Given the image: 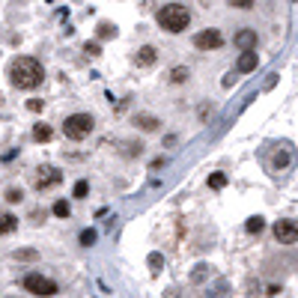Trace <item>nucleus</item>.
I'll return each instance as SVG.
<instances>
[{
  "mask_svg": "<svg viewBox=\"0 0 298 298\" xmlns=\"http://www.w3.org/2000/svg\"><path fill=\"white\" fill-rule=\"evenodd\" d=\"M42 78H45V72H42V66L36 63L33 57H18V60H12V66H9V81H12L18 89L39 87Z\"/></svg>",
  "mask_w": 298,
  "mask_h": 298,
  "instance_id": "1",
  "label": "nucleus"
},
{
  "mask_svg": "<svg viewBox=\"0 0 298 298\" xmlns=\"http://www.w3.org/2000/svg\"><path fill=\"white\" fill-rule=\"evenodd\" d=\"M191 21V12L182 6V3H170V6H161L158 12V24L167 30V33H182Z\"/></svg>",
  "mask_w": 298,
  "mask_h": 298,
  "instance_id": "2",
  "label": "nucleus"
},
{
  "mask_svg": "<svg viewBox=\"0 0 298 298\" xmlns=\"http://www.w3.org/2000/svg\"><path fill=\"white\" fill-rule=\"evenodd\" d=\"M93 117L89 113H72L66 117V123H63V131H66V137L69 141H84L89 131H93Z\"/></svg>",
  "mask_w": 298,
  "mask_h": 298,
  "instance_id": "3",
  "label": "nucleus"
},
{
  "mask_svg": "<svg viewBox=\"0 0 298 298\" xmlns=\"http://www.w3.org/2000/svg\"><path fill=\"white\" fill-rule=\"evenodd\" d=\"M24 289H30L33 295H57V283L42 278V274H27L24 278Z\"/></svg>",
  "mask_w": 298,
  "mask_h": 298,
  "instance_id": "4",
  "label": "nucleus"
},
{
  "mask_svg": "<svg viewBox=\"0 0 298 298\" xmlns=\"http://www.w3.org/2000/svg\"><path fill=\"white\" fill-rule=\"evenodd\" d=\"M194 45L200 51H215V48L224 45V36H221V30H203V33L194 36Z\"/></svg>",
  "mask_w": 298,
  "mask_h": 298,
  "instance_id": "5",
  "label": "nucleus"
},
{
  "mask_svg": "<svg viewBox=\"0 0 298 298\" xmlns=\"http://www.w3.org/2000/svg\"><path fill=\"white\" fill-rule=\"evenodd\" d=\"M274 239L281 242V245H295L298 242V227L292 221H278L274 224Z\"/></svg>",
  "mask_w": 298,
  "mask_h": 298,
  "instance_id": "6",
  "label": "nucleus"
},
{
  "mask_svg": "<svg viewBox=\"0 0 298 298\" xmlns=\"http://www.w3.org/2000/svg\"><path fill=\"white\" fill-rule=\"evenodd\" d=\"M36 188H39V191H45V188H51V185H57V182H60V170H57V167H51V164H45V167H39V170H36Z\"/></svg>",
  "mask_w": 298,
  "mask_h": 298,
  "instance_id": "7",
  "label": "nucleus"
},
{
  "mask_svg": "<svg viewBox=\"0 0 298 298\" xmlns=\"http://www.w3.org/2000/svg\"><path fill=\"white\" fill-rule=\"evenodd\" d=\"M236 45L242 48V54H250L257 48V30H239L236 33Z\"/></svg>",
  "mask_w": 298,
  "mask_h": 298,
  "instance_id": "8",
  "label": "nucleus"
},
{
  "mask_svg": "<svg viewBox=\"0 0 298 298\" xmlns=\"http://www.w3.org/2000/svg\"><path fill=\"white\" fill-rule=\"evenodd\" d=\"M18 227V218L12 215V212H3L0 209V236L3 233H12V230Z\"/></svg>",
  "mask_w": 298,
  "mask_h": 298,
  "instance_id": "9",
  "label": "nucleus"
},
{
  "mask_svg": "<svg viewBox=\"0 0 298 298\" xmlns=\"http://www.w3.org/2000/svg\"><path fill=\"white\" fill-rule=\"evenodd\" d=\"M155 63V48L152 45H143L137 51V66H152Z\"/></svg>",
  "mask_w": 298,
  "mask_h": 298,
  "instance_id": "10",
  "label": "nucleus"
},
{
  "mask_svg": "<svg viewBox=\"0 0 298 298\" xmlns=\"http://www.w3.org/2000/svg\"><path fill=\"white\" fill-rule=\"evenodd\" d=\"M236 69H239V72H254V69H257V54H254V51L242 54V57H239V63H236Z\"/></svg>",
  "mask_w": 298,
  "mask_h": 298,
  "instance_id": "11",
  "label": "nucleus"
},
{
  "mask_svg": "<svg viewBox=\"0 0 298 298\" xmlns=\"http://www.w3.org/2000/svg\"><path fill=\"white\" fill-rule=\"evenodd\" d=\"M134 123L141 125L143 131H155L158 125H161V120H155V117H149V113H137V120Z\"/></svg>",
  "mask_w": 298,
  "mask_h": 298,
  "instance_id": "12",
  "label": "nucleus"
},
{
  "mask_svg": "<svg viewBox=\"0 0 298 298\" xmlns=\"http://www.w3.org/2000/svg\"><path fill=\"white\" fill-rule=\"evenodd\" d=\"M51 137H54V131H51V128H48L45 123H39V125L33 128V141H39V143H48Z\"/></svg>",
  "mask_w": 298,
  "mask_h": 298,
  "instance_id": "13",
  "label": "nucleus"
},
{
  "mask_svg": "<svg viewBox=\"0 0 298 298\" xmlns=\"http://www.w3.org/2000/svg\"><path fill=\"white\" fill-rule=\"evenodd\" d=\"M113 36H117V27L107 24V21H102V24H99V39H113Z\"/></svg>",
  "mask_w": 298,
  "mask_h": 298,
  "instance_id": "14",
  "label": "nucleus"
},
{
  "mask_svg": "<svg viewBox=\"0 0 298 298\" xmlns=\"http://www.w3.org/2000/svg\"><path fill=\"white\" fill-rule=\"evenodd\" d=\"M247 233H263V227H265V221L263 218H260V215H257V218H247Z\"/></svg>",
  "mask_w": 298,
  "mask_h": 298,
  "instance_id": "15",
  "label": "nucleus"
},
{
  "mask_svg": "<svg viewBox=\"0 0 298 298\" xmlns=\"http://www.w3.org/2000/svg\"><path fill=\"white\" fill-rule=\"evenodd\" d=\"M146 263H149V268L158 274V271L164 268V257H161V254H149V260H146Z\"/></svg>",
  "mask_w": 298,
  "mask_h": 298,
  "instance_id": "16",
  "label": "nucleus"
},
{
  "mask_svg": "<svg viewBox=\"0 0 298 298\" xmlns=\"http://www.w3.org/2000/svg\"><path fill=\"white\" fill-rule=\"evenodd\" d=\"M69 203H66V200H57V203H54V215H57V218H69Z\"/></svg>",
  "mask_w": 298,
  "mask_h": 298,
  "instance_id": "17",
  "label": "nucleus"
},
{
  "mask_svg": "<svg viewBox=\"0 0 298 298\" xmlns=\"http://www.w3.org/2000/svg\"><path fill=\"white\" fill-rule=\"evenodd\" d=\"M227 185V173H212L209 176V188H224Z\"/></svg>",
  "mask_w": 298,
  "mask_h": 298,
  "instance_id": "18",
  "label": "nucleus"
},
{
  "mask_svg": "<svg viewBox=\"0 0 298 298\" xmlns=\"http://www.w3.org/2000/svg\"><path fill=\"white\" fill-rule=\"evenodd\" d=\"M170 81H173V84L188 81V69H182V66H179V69H173V72H170Z\"/></svg>",
  "mask_w": 298,
  "mask_h": 298,
  "instance_id": "19",
  "label": "nucleus"
},
{
  "mask_svg": "<svg viewBox=\"0 0 298 298\" xmlns=\"http://www.w3.org/2000/svg\"><path fill=\"white\" fill-rule=\"evenodd\" d=\"M93 242H96V230H84V233H81V245H93Z\"/></svg>",
  "mask_w": 298,
  "mask_h": 298,
  "instance_id": "20",
  "label": "nucleus"
},
{
  "mask_svg": "<svg viewBox=\"0 0 298 298\" xmlns=\"http://www.w3.org/2000/svg\"><path fill=\"white\" fill-rule=\"evenodd\" d=\"M87 191H89V185L81 179V182H75V197H87Z\"/></svg>",
  "mask_w": 298,
  "mask_h": 298,
  "instance_id": "21",
  "label": "nucleus"
},
{
  "mask_svg": "<svg viewBox=\"0 0 298 298\" xmlns=\"http://www.w3.org/2000/svg\"><path fill=\"white\" fill-rule=\"evenodd\" d=\"M42 107H45V102H42V99H30V102H27V110H33V113H39Z\"/></svg>",
  "mask_w": 298,
  "mask_h": 298,
  "instance_id": "22",
  "label": "nucleus"
},
{
  "mask_svg": "<svg viewBox=\"0 0 298 298\" xmlns=\"http://www.w3.org/2000/svg\"><path fill=\"white\" fill-rule=\"evenodd\" d=\"M21 197H24V194L18 191V188H9V191H6V200H9V203H18Z\"/></svg>",
  "mask_w": 298,
  "mask_h": 298,
  "instance_id": "23",
  "label": "nucleus"
},
{
  "mask_svg": "<svg viewBox=\"0 0 298 298\" xmlns=\"http://www.w3.org/2000/svg\"><path fill=\"white\" fill-rule=\"evenodd\" d=\"M99 51H102V45H99V42H87V54H89V57H99Z\"/></svg>",
  "mask_w": 298,
  "mask_h": 298,
  "instance_id": "24",
  "label": "nucleus"
},
{
  "mask_svg": "<svg viewBox=\"0 0 298 298\" xmlns=\"http://www.w3.org/2000/svg\"><path fill=\"white\" fill-rule=\"evenodd\" d=\"M230 6H236V9H250V6H254V0H233Z\"/></svg>",
  "mask_w": 298,
  "mask_h": 298,
  "instance_id": "25",
  "label": "nucleus"
},
{
  "mask_svg": "<svg viewBox=\"0 0 298 298\" xmlns=\"http://www.w3.org/2000/svg\"><path fill=\"white\" fill-rule=\"evenodd\" d=\"M18 260H36V250H15Z\"/></svg>",
  "mask_w": 298,
  "mask_h": 298,
  "instance_id": "26",
  "label": "nucleus"
},
{
  "mask_svg": "<svg viewBox=\"0 0 298 298\" xmlns=\"http://www.w3.org/2000/svg\"><path fill=\"white\" fill-rule=\"evenodd\" d=\"M0 102H3V96H0Z\"/></svg>",
  "mask_w": 298,
  "mask_h": 298,
  "instance_id": "27",
  "label": "nucleus"
}]
</instances>
